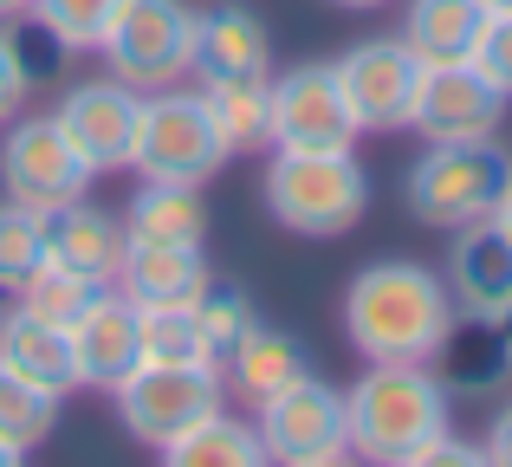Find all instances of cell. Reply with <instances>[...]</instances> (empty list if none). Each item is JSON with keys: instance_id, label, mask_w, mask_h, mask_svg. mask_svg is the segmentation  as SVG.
<instances>
[{"instance_id": "cell-26", "label": "cell", "mask_w": 512, "mask_h": 467, "mask_svg": "<svg viewBox=\"0 0 512 467\" xmlns=\"http://www.w3.org/2000/svg\"><path fill=\"white\" fill-rule=\"evenodd\" d=\"M52 429H59V396L39 390V383H20L13 370H0V442L13 455H33Z\"/></svg>"}, {"instance_id": "cell-28", "label": "cell", "mask_w": 512, "mask_h": 467, "mask_svg": "<svg viewBox=\"0 0 512 467\" xmlns=\"http://www.w3.org/2000/svg\"><path fill=\"white\" fill-rule=\"evenodd\" d=\"M46 260H52L46 215H33V208L7 202V208H0V292H20Z\"/></svg>"}, {"instance_id": "cell-17", "label": "cell", "mask_w": 512, "mask_h": 467, "mask_svg": "<svg viewBox=\"0 0 512 467\" xmlns=\"http://www.w3.org/2000/svg\"><path fill=\"white\" fill-rule=\"evenodd\" d=\"M117 286L130 305H195L208 292V260L201 247H163V240H130Z\"/></svg>"}, {"instance_id": "cell-18", "label": "cell", "mask_w": 512, "mask_h": 467, "mask_svg": "<svg viewBox=\"0 0 512 467\" xmlns=\"http://www.w3.org/2000/svg\"><path fill=\"white\" fill-rule=\"evenodd\" d=\"M0 370H13L20 383H39V390L65 396L78 390V370H72V338L46 318H33L26 305L0 312Z\"/></svg>"}, {"instance_id": "cell-6", "label": "cell", "mask_w": 512, "mask_h": 467, "mask_svg": "<svg viewBox=\"0 0 512 467\" xmlns=\"http://www.w3.org/2000/svg\"><path fill=\"white\" fill-rule=\"evenodd\" d=\"M98 52L111 78L137 91H169L182 72H195V7L188 0H124Z\"/></svg>"}, {"instance_id": "cell-10", "label": "cell", "mask_w": 512, "mask_h": 467, "mask_svg": "<svg viewBox=\"0 0 512 467\" xmlns=\"http://www.w3.org/2000/svg\"><path fill=\"white\" fill-rule=\"evenodd\" d=\"M266 143L273 150H350L357 143V117H350L331 65H292L273 78Z\"/></svg>"}, {"instance_id": "cell-27", "label": "cell", "mask_w": 512, "mask_h": 467, "mask_svg": "<svg viewBox=\"0 0 512 467\" xmlns=\"http://www.w3.org/2000/svg\"><path fill=\"white\" fill-rule=\"evenodd\" d=\"M474 331H448V344L441 351H454V390L461 396H487L493 383H506L512 377V351H506V338H500V325H480V318H467Z\"/></svg>"}, {"instance_id": "cell-35", "label": "cell", "mask_w": 512, "mask_h": 467, "mask_svg": "<svg viewBox=\"0 0 512 467\" xmlns=\"http://www.w3.org/2000/svg\"><path fill=\"white\" fill-rule=\"evenodd\" d=\"M474 461H487V448H474V442H454V435L441 429L435 442H422V448H415V461H409V467H474Z\"/></svg>"}, {"instance_id": "cell-34", "label": "cell", "mask_w": 512, "mask_h": 467, "mask_svg": "<svg viewBox=\"0 0 512 467\" xmlns=\"http://www.w3.org/2000/svg\"><path fill=\"white\" fill-rule=\"evenodd\" d=\"M26 91H33V78H26V65H20V52H13V39H7V26H0V124H13V117H20V104H26Z\"/></svg>"}, {"instance_id": "cell-32", "label": "cell", "mask_w": 512, "mask_h": 467, "mask_svg": "<svg viewBox=\"0 0 512 467\" xmlns=\"http://www.w3.org/2000/svg\"><path fill=\"white\" fill-rule=\"evenodd\" d=\"M7 39H13V52H20V65H26V78H52V65L65 59V46L46 33V26L33 20V13H13V26H7Z\"/></svg>"}, {"instance_id": "cell-31", "label": "cell", "mask_w": 512, "mask_h": 467, "mask_svg": "<svg viewBox=\"0 0 512 467\" xmlns=\"http://www.w3.org/2000/svg\"><path fill=\"white\" fill-rule=\"evenodd\" d=\"M195 318H201V331H208V344H214V357L227 351V344L240 338V331L253 325V312H247V299L240 292H221V286H208L195 299Z\"/></svg>"}, {"instance_id": "cell-19", "label": "cell", "mask_w": 512, "mask_h": 467, "mask_svg": "<svg viewBox=\"0 0 512 467\" xmlns=\"http://www.w3.org/2000/svg\"><path fill=\"white\" fill-rule=\"evenodd\" d=\"M195 72L227 78V72H273V33L253 7H214L195 13Z\"/></svg>"}, {"instance_id": "cell-4", "label": "cell", "mask_w": 512, "mask_h": 467, "mask_svg": "<svg viewBox=\"0 0 512 467\" xmlns=\"http://www.w3.org/2000/svg\"><path fill=\"white\" fill-rule=\"evenodd\" d=\"M506 182H512V156L493 137L428 143L402 176V202L422 228H467V221H487L500 208Z\"/></svg>"}, {"instance_id": "cell-15", "label": "cell", "mask_w": 512, "mask_h": 467, "mask_svg": "<svg viewBox=\"0 0 512 467\" xmlns=\"http://www.w3.org/2000/svg\"><path fill=\"white\" fill-rule=\"evenodd\" d=\"M72 370H78V390H117L130 370L143 364V344H137V305L124 292L104 286L85 312L72 318Z\"/></svg>"}, {"instance_id": "cell-8", "label": "cell", "mask_w": 512, "mask_h": 467, "mask_svg": "<svg viewBox=\"0 0 512 467\" xmlns=\"http://www.w3.org/2000/svg\"><path fill=\"white\" fill-rule=\"evenodd\" d=\"M117 416L137 442L163 448L188 422L214 416L221 409V370L214 364H137L124 383H117Z\"/></svg>"}, {"instance_id": "cell-24", "label": "cell", "mask_w": 512, "mask_h": 467, "mask_svg": "<svg viewBox=\"0 0 512 467\" xmlns=\"http://www.w3.org/2000/svg\"><path fill=\"white\" fill-rule=\"evenodd\" d=\"M163 461L169 467H260L266 448H260V429L253 422H234V416H201L188 422L175 442H163Z\"/></svg>"}, {"instance_id": "cell-22", "label": "cell", "mask_w": 512, "mask_h": 467, "mask_svg": "<svg viewBox=\"0 0 512 467\" xmlns=\"http://www.w3.org/2000/svg\"><path fill=\"white\" fill-rule=\"evenodd\" d=\"M221 357H227V377H234V390L247 396V403H266L273 390H286V383H299V377H305L299 344H292L286 331L260 325V318H253V325L240 331V338L227 344Z\"/></svg>"}, {"instance_id": "cell-13", "label": "cell", "mask_w": 512, "mask_h": 467, "mask_svg": "<svg viewBox=\"0 0 512 467\" xmlns=\"http://www.w3.org/2000/svg\"><path fill=\"white\" fill-rule=\"evenodd\" d=\"M506 91L480 72L474 59L454 65H422V91H415L409 130H422L428 143H467V137H493L506 117Z\"/></svg>"}, {"instance_id": "cell-7", "label": "cell", "mask_w": 512, "mask_h": 467, "mask_svg": "<svg viewBox=\"0 0 512 467\" xmlns=\"http://www.w3.org/2000/svg\"><path fill=\"white\" fill-rule=\"evenodd\" d=\"M260 416H253V429H260V448L266 461L279 467H331L350 455V409L344 396L331 390V383H318L312 370H305L299 383H286V390H273L266 403H253Z\"/></svg>"}, {"instance_id": "cell-2", "label": "cell", "mask_w": 512, "mask_h": 467, "mask_svg": "<svg viewBox=\"0 0 512 467\" xmlns=\"http://www.w3.org/2000/svg\"><path fill=\"white\" fill-rule=\"evenodd\" d=\"M350 409V455L376 467H409L415 448L448 429V383L428 377V364H370L357 390L344 396Z\"/></svg>"}, {"instance_id": "cell-36", "label": "cell", "mask_w": 512, "mask_h": 467, "mask_svg": "<svg viewBox=\"0 0 512 467\" xmlns=\"http://www.w3.org/2000/svg\"><path fill=\"white\" fill-rule=\"evenodd\" d=\"M480 448H487L493 467H512V403L493 416V429H487V442H480Z\"/></svg>"}, {"instance_id": "cell-9", "label": "cell", "mask_w": 512, "mask_h": 467, "mask_svg": "<svg viewBox=\"0 0 512 467\" xmlns=\"http://www.w3.org/2000/svg\"><path fill=\"white\" fill-rule=\"evenodd\" d=\"M0 182H7V202L52 215V208L78 202L91 189V169L78 163V150L65 143V130L52 117H20L0 143Z\"/></svg>"}, {"instance_id": "cell-1", "label": "cell", "mask_w": 512, "mask_h": 467, "mask_svg": "<svg viewBox=\"0 0 512 467\" xmlns=\"http://www.w3.org/2000/svg\"><path fill=\"white\" fill-rule=\"evenodd\" d=\"M454 331V292L422 260H376L350 279L344 338L363 364H428Z\"/></svg>"}, {"instance_id": "cell-38", "label": "cell", "mask_w": 512, "mask_h": 467, "mask_svg": "<svg viewBox=\"0 0 512 467\" xmlns=\"http://www.w3.org/2000/svg\"><path fill=\"white\" fill-rule=\"evenodd\" d=\"M331 7H350V13H370V7H389V0H331Z\"/></svg>"}, {"instance_id": "cell-12", "label": "cell", "mask_w": 512, "mask_h": 467, "mask_svg": "<svg viewBox=\"0 0 512 467\" xmlns=\"http://www.w3.org/2000/svg\"><path fill=\"white\" fill-rule=\"evenodd\" d=\"M137 104L143 91L124 85V78H85L59 98L52 124L65 130V143L78 150V163L91 176H111V169H130V143H137Z\"/></svg>"}, {"instance_id": "cell-3", "label": "cell", "mask_w": 512, "mask_h": 467, "mask_svg": "<svg viewBox=\"0 0 512 467\" xmlns=\"http://www.w3.org/2000/svg\"><path fill=\"white\" fill-rule=\"evenodd\" d=\"M260 195H266V215L286 234L331 240L363 221L370 176H363V163L350 150H273Z\"/></svg>"}, {"instance_id": "cell-16", "label": "cell", "mask_w": 512, "mask_h": 467, "mask_svg": "<svg viewBox=\"0 0 512 467\" xmlns=\"http://www.w3.org/2000/svg\"><path fill=\"white\" fill-rule=\"evenodd\" d=\"M46 240H52V260L72 266V273H85V279H98V286H111L117 266H124V253H130L124 221L104 215V208H91L85 195L65 202V208H52V215H46Z\"/></svg>"}, {"instance_id": "cell-33", "label": "cell", "mask_w": 512, "mask_h": 467, "mask_svg": "<svg viewBox=\"0 0 512 467\" xmlns=\"http://www.w3.org/2000/svg\"><path fill=\"white\" fill-rule=\"evenodd\" d=\"M474 65L512 98V13H487V26H480V46H474Z\"/></svg>"}, {"instance_id": "cell-5", "label": "cell", "mask_w": 512, "mask_h": 467, "mask_svg": "<svg viewBox=\"0 0 512 467\" xmlns=\"http://www.w3.org/2000/svg\"><path fill=\"white\" fill-rule=\"evenodd\" d=\"M227 137L214 130L201 91H150L137 104V143H130V169L143 182H208L227 163Z\"/></svg>"}, {"instance_id": "cell-14", "label": "cell", "mask_w": 512, "mask_h": 467, "mask_svg": "<svg viewBox=\"0 0 512 467\" xmlns=\"http://www.w3.org/2000/svg\"><path fill=\"white\" fill-rule=\"evenodd\" d=\"M448 292H454V312H461V318H480V325H493V318L512 312V234L493 215L454 228Z\"/></svg>"}, {"instance_id": "cell-41", "label": "cell", "mask_w": 512, "mask_h": 467, "mask_svg": "<svg viewBox=\"0 0 512 467\" xmlns=\"http://www.w3.org/2000/svg\"><path fill=\"white\" fill-rule=\"evenodd\" d=\"M480 7H487V13H512V0H480Z\"/></svg>"}, {"instance_id": "cell-39", "label": "cell", "mask_w": 512, "mask_h": 467, "mask_svg": "<svg viewBox=\"0 0 512 467\" xmlns=\"http://www.w3.org/2000/svg\"><path fill=\"white\" fill-rule=\"evenodd\" d=\"M33 0H0V20H13V13H26Z\"/></svg>"}, {"instance_id": "cell-23", "label": "cell", "mask_w": 512, "mask_h": 467, "mask_svg": "<svg viewBox=\"0 0 512 467\" xmlns=\"http://www.w3.org/2000/svg\"><path fill=\"white\" fill-rule=\"evenodd\" d=\"M201 104H208L214 130L227 137V150H260L266 143V111H273V78L266 72L201 78Z\"/></svg>"}, {"instance_id": "cell-30", "label": "cell", "mask_w": 512, "mask_h": 467, "mask_svg": "<svg viewBox=\"0 0 512 467\" xmlns=\"http://www.w3.org/2000/svg\"><path fill=\"white\" fill-rule=\"evenodd\" d=\"M117 7H124V0H33L26 13H33L65 52H98L104 33H111V20H117Z\"/></svg>"}, {"instance_id": "cell-20", "label": "cell", "mask_w": 512, "mask_h": 467, "mask_svg": "<svg viewBox=\"0 0 512 467\" xmlns=\"http://www.w3.org/2000/svg\"><path fill=\"white\" fill-rule=\"evenodd\" d=\"M130 240H163V247H201L208 240V202L195 182H143L124 208Z\"/></svg>"}, {"instance_id": "cell-21", "label": "cell", "mask_w": 512, "mask_h": 467, "mask_svg": "<svg viewBox=\"0 0 512 467\" xmlns=\"http://www.w3.org/2000/svg\"><path fill=\"white\" fill-rule=\"evenodd\" d=\"M487 7L480 0H409V20H402V46L422 65H454L474 59Z\"/></svg>"}, {"instance_id": "cell-37", "label": "cell", "mask_w": 512, "mask_h": 467, "mask_svg": "<svg viewBox=\"0 0 512 467\" xmlns=\"http://www.w3.org/2000/svg\"><path fill=\"white\" fill-rule=\"evenodd\" d=\"M493 221H500V228L512 234V182H506V195H500V208H493Z\"/></svg>"}, {"instance_id": "cell-11", "label": "cell", "mask_w": 512, "mask_h": 467, "mask_svg": "<svg viewBox=\"0 0 512 467\" xmlns=\"http://www.w3.org/2000/svg\"><path fill=\"white\" fill-rule=\"evenodd\" d=\"M338 91L357 117V130H409L415 91H422V59L402 39H363L338 65Z\"/></svg>"}, {"instance_id": "cell-40", "label": "cell", "mask_w": 512, "mask_h": 467, "mask_svg": "<svg viewBox=\"0 0 512 467\" xmlns=\"http://www.w3.org/2000/svg\"><path fill=\"white\" fill-rule=\"evenodd\" d=\"M20 461H26V455H13V448H7V442H0V467H20Z\"/></svg>"}, {"instance_id": "cell-29", "label": "cell", "mask_w": 512, "mask_h": 467, "mask_svg": "<svg viewBox=\"0 0 512 467\" xmlns=\"http://www.w3.org/2000/svg\"><path fill=\"white\" fill-rule=\"evenodd\" d=\"M98 279H85V273H72V266H59V260H46L33 279L20 286V305L33 318H46V325H59V331H72V318L85 312L91 299H98Z\"/></svg>"}, {"instance_id": "cell-25", "label": "cell", "mask_w": 512, "mask_h": 467, "mask_svg": "<svg viewBox=\"0 0 512 467\" xmlns=\"http://www.w3.org/2000/svg\"><path fill=\"white\" fill-rule=\"evenodd\" d=\"M137 344L143 364H214L195 305H137Z\"/></svg>"}]
</instances>
